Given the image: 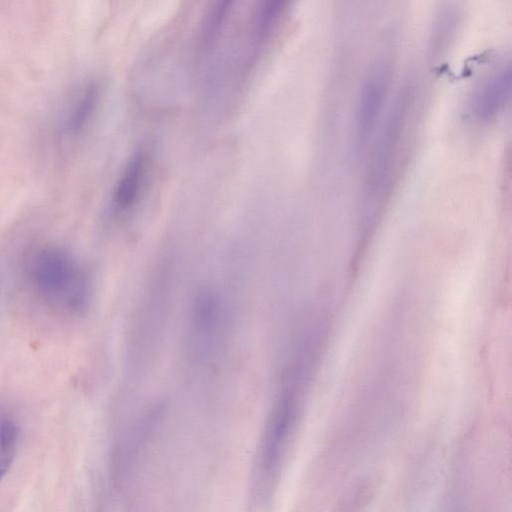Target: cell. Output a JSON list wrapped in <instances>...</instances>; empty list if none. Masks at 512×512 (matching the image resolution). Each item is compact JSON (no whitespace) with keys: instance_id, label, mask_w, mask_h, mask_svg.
Returning a JSON list of instances; mask_svg holds the SVG:
<instances>
[{"instance_id":"obj_1","label":"cell","mask_w":512,"mask_h":512,"mask_svg":"<svg viewBox=\"0 0 512 512\" xmlns=\"http://www.w3.org/2000/svg\"><path fill=\"white\" fill-rule=\"evenodd\" d=\"M26 277L36 295L64 315H80L91 300L88 274L67 249L54 244L35 248L25 261Z\"/></svg>"},{"instance_id":"obj_10","label":"cell","mask_w":512,"mask_h":512,"mask_svg":"<svg viewBox=\"0 0 512 512\" xmlns=\"http://www.w3.org/2000/svg\"><path fill=\"white\" fill-rule=\"evenodd\" d=\"M238 1L211 0L200 29L202 48H210L216 42Z\"/></svg>"},{"instance_id":"obj_11","label":"cell","mask_w":512,"mask_h":512,"mask_svg":"<svg viewBox=\"0 0 512 512\" xmlns=\"http://www.w3.org/2000/svg\"><path fill=\"white\" fill-rule=\"evenodd\" d=\"M16 445L0 446V481L9 471L15 455Z\"/></svg>"},{"instance_id":"obj_4","label":"cell","mask_w":512,"mask_h":512,"mask_svg":"<svg viewBox=\"0 0 512 512\" xmlns=\"http://www.w3.org/2000/svg\"><path fill=\"white\" fill-rule=\"evenodd\" d=\"M413 88L412 84L405 85L389 107L374 144L367 177V195L375 196L379 193L389 178L391 165L413 100Z\"/></svg>"},{"instance_id":"obj_5","label":"cell","mask_w":512,"mask_h":512,"mask_svg":"<svg viewBox=\"0 0 512 512\" xmlns=\"http://www.w3.org/2000/svg\"><path fill=\"white\" fill-rule=\"evenodd\" d=\"M511 95V66L501 62L488 71L475 86L470 109L481 121L497 117L506 107Z\"/></svg>"},{"instance_id":"obj_7","label":"cell","mask_w":512,"mask_h":512,"mask_svg":"<svg viewBox=\"0 0 512 512\" xmlns=\"http://www.w3.org/2000/svg\"><path fill=\"white\" fill-rule=\"evenodd\" d=\"M295 0H256L249 22L252 47L264 46L278 30Z\"/></svg>"},{"instance_id":"obj_6","label":"cell","mask_w":512,"mask_h":512,"mask_svg":"<svg viewBox=\"0 0 512 512\" xmlns=\"http://www.w3.org/2000/svg\"><path fill=\"white\" fill-rule=\"evenodd\" d=\"M465 9L461 0H442L437 7L428 36L430 57L440 59L453 46L464 22Z\"/></svg>"},{"instance_id":"obj_9","label":"cell","mask_w":512,"mask_h":512,"mask_svg":"<svg viewBox=\"0 0 512 512\" xmlns=\"http://www.w3.org/2000/svg\"><path fill=\"white\" fill-rule=\"evenodd\" d=\"M146 155L136 152L127 163L113 195L115 206L119 210H127L137 201L144 179Z\"/></svg>"},{"instance_id":"obj_2","label":"cell","mask_w":512,"mask_h":512,"mask_svg":"<svg viewBox=\"0 0 512 512\" xmlns=\"http://www.w3.org/2000/svg\"><path fill=\"white\" fill-rule=\"evenodd\" d=\"M188 341L197 359L217 351L228 326L227 309L219 293L209 286L200 288L192 301Z\"/></svg>"},{"instance_id":"obj_8","label":"cell","mask_w":512,"mask_h":512,"mask_svg":"<svg viewBox=\"0 0 512 512\" xmlns=\"http://www.w3.org/2000/svg\"><path fill=\"white\" fill-rule=\"evenodd\" d=\"M100 102V88L95 82L85 84L67 107L63 120V131L69 135L80 134L92 120Z\"/></svg>"},{"instance_id":"obj_3","label":"cell","mask_w":512,"mask_h":512,"mask_svg":"<svg viewBox=\"0 0 512 512\" xmlns=\"http://www.w3.org/2000/svg\"><path fill=\"white\" fill-rule=\"evenodd\" d=\"M393 73L392 59L382 54L367 68L362 80L355 111V149L361 153L373 136L384 107Z\"/></svg>"}]
</instances>
